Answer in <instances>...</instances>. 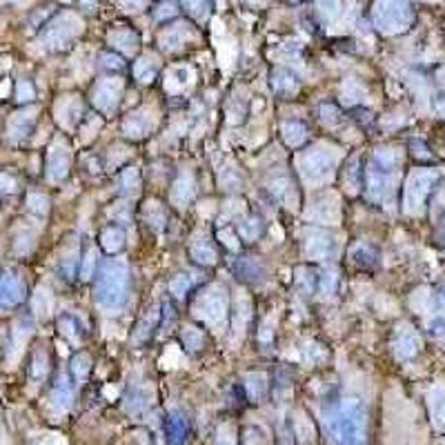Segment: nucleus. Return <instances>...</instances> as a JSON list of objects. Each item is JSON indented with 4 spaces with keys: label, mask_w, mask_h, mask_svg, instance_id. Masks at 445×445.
Here are the masks:
<instances>
[{
    "label": "nucleus",
    "mask_w": 445,
    "mask_h": 445,
    "mask_svg": "<svg viewBox=\"0 0 445 445\" xmlns=\"http://www.w3.org/2000/svg\"><path fill=\"white\" fill-rule=\"evenodd\" d=\"M129 294V272L127 265L118 258H107L98 265V276L94 285L96 303L107 312H118L125 307Z\"/></svg>",
    "instance_id": "nucleus-1"
},
{
    "label": "nucleus",
    "mask_w": 445,
    "mask_h": 445,
    "mask_svg": "<svg viewBox=\"0 0 445 445\" xmlns=\"http://www.w3.org/2000/svg\"><path fill=\"white\" fill-rule=\"evenodd\" d=\"M329 430L336 445H365L367 410L361 401L347 399L332 412Z\"/></svg>",
    "instance_id": "nucleus-2"
},
{
    "label": "nucleus",
    "mask_w": 445,
    "mask_h": 445,
    "mask_svg": "<svg viewBox=\"0 0 445 445\" xmlns=\"http://www.w3.org/2000/svg\"><path fill=\"white\" fill-rule=\"evenodd\" d=\"M414 18L410 0H379L374 7V25L385 34H399L408 29Z\"/></svg>",
    "instance_id": "nucleus-3"
},
{
    "label": "nucleus",
    "mask_w": 445,
    "mask_h": 445,
    "mask_svg": "<svg viewBox=\"0 0 445 445\" xmlns=\"http://www.w3.org/2000/svg\"><path fill=\"white\" fill-rule=\"evenodd\" d=\"M439 181V174L432 170H417L410 174V179L403 190V207L408 214H421L426 210L428 199Z\"/></svg>",
    "instance_id": "nucleus-4"
},
{
    "label": "nucleus",
    "mask_w": 445,
    "mask_h": 445,
    "mask_svg": "<svg viewBox=\"0 0 445 445\" xmlns=\"http://www.w3.org/2000/svg\"><path fill=\"white\" fill-rule=\"evenodd\" d=\"M338 165V158L332 149L314 147L301 154L298 158V172L307 183H325L332 179V174Z\"/></svg>",
    "instance_id": "nucleus-5"
},
{
    "label": "nucleus",
    "mask_w": 445,
    "mask_h": 445,
    "mask_svg": "<svg viewBox=\"0 0 445 445\" xmlns=\"http://www.w3.org/2000/svg\"><path fill=\"white\" fill-rule=\"evenodd\" d=\"M199 314L203 316L205 323L210 325H223L230 314V296H227V289L223 287H212L201 296L199 301Z\"/></svg>",
    "instance_id": "nucleus-6"
},
{
    "label": "nucleus",
    "mask_w": 445,
    "mask_h": 445,
    "mask_svg": "<svg viewBox=\"0 0 445 445\" xmlns=\"http://www.w3.org/2000/svg\"><path fill=\"white\" fill-rule=\"evenodd\" d=\"M82 32V23L78 20V16L74 14H65L56 18L54 23H51L47 29H45V43L49 45V49H63L67 47L71 40H76Z\"/></svg>",
    "instance_id": "nucleus-7"
},
{
    "label": "nucleus",
    "mask_w": 445,
    "mask_h": 445,
    "mask_svg": "<svg viewBox=\"0 0 445 445\" xmlns=\"http://www.w3.org/2000/svg\"><path fill=\"white\" fill-rule=\"evenodd\" d=\"M120 94H122L120 80L105 78L94 87V94H91V98H94V105H96L98 111H102L105 116H113V111L118 109Z\"/></svg>",
    "instance_id": "nucleus-8"
},
{
    "label": "nucleus",
    "mask_w": 445,
    "mask_h": 445,
    "mask_svg": "<svg viewBox=\"0 0 445 445\" xmlns=\"http://www.w3.org/2000/svg\"><path fill=\"white\" fill-rule=\"evenodd\" d=\"M156 120H158V113L152 107H140L138 111L129 113V116L122 120V134L129 138H145L156 127Z\"/></svg>",
    "instance_id": "nucleus-9"
},
{
    "label": "nucleus",
    "mask_w": 445,
    "mask_h": 445,
    "mask_svg": "<svg viewBox=\"0 0 445 445\" xmlns=\"http://www.w3.org/2000/svg\"><path fill=\"white\" fill-rule=\"evenodd\" d=\"M336 252V241L323 230H312L305 236V254L314 261H327Z\"/></svg>",
    "instance_id": "nucleus-10"
},
{
    "label": "nucleus",
    "mask_w": 445,
    "mask_h": 445,
    "mask_svg": "<svg viewBox=\"0 0 445 445\" xmlns=\"http://www.w3.org/2000/svg\"><path fill=\"white\" fill-rule=\"evenodd\" d=\"M71 167V154L65 145H56L54 149L49 152L47 158V176L51 183H60L65 181V176L69 174Z\"/></svg>",
    "instance_id": "nucleus-11"
},
{
    "label": "nucleus",
    "mask_w": 445,
    "mask_h": 445,
    "mask_svg": "<svg viewBox=\"0 0 445 445\" xmlns=\"http://www.w3.org/2000/svg\"><path fill=\"white\" fill-rule=\"evenodd\" d=\"M58 120L63 122V127L67 129H74L80 120H85V107H82V102L78 96H67L58 102Z\"/></svg>",
    "instance_id": "nucleus-12"
},
{
    "label": "nucleus",
    "mask_w": 445,
    "mask_h": 445,
    "mask_svg": "<svg viewBox=\"0 0 445 445\" xmlns=\"http://www.w3.org/2000/svg\"><path fill=\"white\" fill-rule=\"evenodd\" d=\"M421 352V338L412 327H401L394 338V354L399 361H412Z\"/></svg>",
    "instance_id": "nucleus-13"
},
{
    "label": "nucleus",
    "mask_w": 445,
    "mask_h": 445,
    "mask_svg": "<svg viewBox=\"0 0 445 445\" xmlns=\"http://www.w3.org/2000/svg\"><path fill=\"white\" fill-rule=\"evenodd\" d=\"M25 298V283L18 276H0V305L14 307Z\"/></svg>",
    "instance_id": "nucleus-14"
},
{
    "label": "nucleus",
    "mask_w": 445,
    "mask_h": 445,
    "mask_svg": "<svg viewBox=\"0 0 445 445\" xmlns=\"http://www.w3.org/2000/svg\"><path fill=\"white\" fill-rule=\"evenodd\" d=\"M194 194H196V181L190 172H181L176 176V181L172 185V201L174 205L179 207H188L194 201Z\"/></svg>",
    "instance_id": "nucleus-15"
},
{
    "label": "nucleus",
    "mask_w": 445,
    "mask_h": 445,
    "mask_svg": "<svg viewBox=\"0 0 445 445\" xmlns=\"http://www.w3.org/2000/svg\"><path fill=\"white\" fill-rule=\"evenodd\" d=\"M167 439L170 445H188V419L179 410L170 412L167 417Z\"/></svg>",
    "instance_id": "nucleus-16"
},
{
    "label": "nucleus",
    "mask_w": 445,
    "mask_h": 445,
    "mask_svg": "<svg viewBox=\"0 0 445 445\" xmlns=\"http://www.w3.org/2000/svg\"><path fill=\"white\" fill-rule=\"evenodd\" d=\"M98 243L107 254H118L122 247H125V232H122L120 225H107L102 227Z\"/></svg>",
    "instance_id": "nucleus-17"
},
{
    "label": "nucleus",
    "mask_w": 445,
    "mask_h": 445,
    "mask_svg": "<svg viewBox=\"0 0 445 445\" xmlns=\"http://www.w3.org/2000/svg\"><path fill=\"white\" fill-rule=\"evenodd\" d=\"M281 134H283V140L294 149L301 147V145L309 138V129L301 120H285L281 125Z\"/></svg>",
    "instance_id": "nucleus-18"
},
{
    "label": "nucleus",
    "mask_w": 445,
    "mask_h": 445,
    "mask_svg": "<svg viewBox=\"0 0 445 445\" xmlns=\"http://www.w3.org/2000/svg\"><path fill=\"white\" fill-rule=\"evenodd\" d=\"M109 43L113 49L122 51L125 56H131L134 51L138 49V34L131 32V29H118L109 36Z\"/></svg>",
    "instance_id": "nucleus-19"
},
{
    "label": "nucleus",
    "mask_w": 445,
    "mask_h": 445,
    "mask_svg": "<svg viewBox=\"0 0 445 445\" xmlns=\"http://www.w3.org/2000/svg\"><path fill=\"white\" fill-rule=\"evenodd\" d=\"M158 74V60L154 58L152 54H145L140 56L136 63H134V78H136L138 82H152L154 78H156Z\"/></svg>",
    "instance_id": "nucleus-20"
},
{
    "label": "nucleus",
    "mask_w": 445,
    "mask_h": 445,
    "mask_svg": "<svg viewBox=\"0 0 445 445\" xmlns=\"http://www.w3.org/2000/svg\"><path fill=\"white\" fill-rule=\"evenodd\" d=\"M272 85H274L276 94L289 96V94H294V91L298 89V78H296L289 69H276V71H274Z\"/></svg>",
    "instance_id": "nucleus-21"
},
{
    "label": "nucleus",
    "mask_w": 445,
    "mask_h": 445,
    "mask_svg": "<svg viewBox=\"0 0 445 445\" xmlns=\"http://www.w3.org/2000/svg\"><path fill=\"white\" fill-rule=\"evenodd\" d=\"M428 332L434 338H443L445 336V292L439 294L437 309H434V314L428 320Z\"/></svg>",
    "instance_id": "nucleus-22"
},
{
    "label": "nucleus",
    "mask_w": 445,
    "mask_h": 445,
    "mask_svg": "<svg viewBox=\"0 0 445 445\" xmlns=\"http://www.w3.org/2000/svg\"><path fill=\"white\" fill-rule=\"evenodd\" d=\"M190 38L188 34V25H174L170 29H165V32L161 34V45L165 49H179L181 45H185V40Z\"/></svg>",
    "instance_id": "nucleus-23"
},
{
    "label": "nucleus",
    "mask_w": 445,
    "mask_h": 445,
    "mask_svg": "<svg viewBox=\"0 0 445 445\" xmlns=\"http://www.w3.org/2000/svg\"><path fill=\"white\" fill-rule=\"evenodd\" d=\"M190 254L194 258V263H199V265H214L216 263V250H214V245L210 241H194L192 247H190Z\"/></svg>",
    "instance_id": "nucleus-24"
},
{
    "label": "nucleus",
    "mask_w": 445,
    "mask_h": 445,
    "mask_svg": "<svg viewBox=\"0 0 445 445\" xmlns=\"http://www.w3.org/2000/svg\"><path fill=\"white\" fill-rule=\"evenodd\" d=\"M314 221H320V223H336L338 221V205L334 199H325L320 201L318 205H314V210L309 212Z\"/></svg>",
    "instance_id": "nucleus-25"
},
{
    "label": "nucleus",
    "mask_w": 445,
    "mask_h": 445,
    "mask_svg": "<svg viewBox=\"0 0 445 445\" xmlns=\"http://www.w3.org/2000/svg\"><path fill=\"white\" fill-rule=\"evenodd\" d=\"M51 399L60 408V410H69L71 408V401H74V390H71V383L69 379L60 376L58 383L54 385V392H51Z\"/></svg>",
    "instance_id": "nucleus-26"
},
{
    "label": "nucleus",
    "mask_w": 445,
    "mask_h": 445,
    "mask_svg": "<svg viewBox=\"0 0 445 445\" xmlns=\"http://www.w3.org/2000/svg\"><path fill=\"white\" fill-rule=\"evenodd\" d=\"M261 232H263V221L258 219V216H250V219L239 223V236L245 243H254L258 236H261Z\"/></svg>",
    "instance_id": "nucleus-27"
},
{
    "label": "nucleus",
    "mask_w": 445,
    "mask_h": 445,
    "mask_svg": "<svg viewBox=\"0 0 445 445\" xmlns=\"http://www.w3.org/2000/svg\"><path fill=\"white\" fill-rule=\"evenodd\" d=\"M245 392H247V397H250L254 403L261 401L265 397V392H267L265 376L263 374H247L245 376Z\"/></svg>",
    "instance_id": "nucleus-28"
},
{
    "label": "nucleus",
    "mask_w": 445,
    "mask_h": 445,
    "mask_svg": "<svg viewBox=\"0 0 445 445\" xmlns=\"http://www.w3.org/2000/svg\"><path fill=\"white\" fill-rule=\"evenodd\" d=\"M58 327H60V332H63V336H67L69 340H74V343H78V340L82 338V329H80L78 318H74L71 314L60 316L58 318Z\"/></svg>",
    "instance_id": "nucleus-29"
},
{
    "label": "nucleus",
    "mask_w": 445,
    "mask_h": 445,
    "mask_svg": "<svg viewBox=\"0 0 445 445\" xmlns=\"http://www.w3.org/2000/svg\"><path fill=\"white\" fill-rule=\"evenodd\" d=\"M376 252L372 250L370 245H363V243H358L352 247V261L358 263V265H363V267H374L376 265Z\"/></svg>",
    "instance_id": "nucleus-30"
},
{
    "label": "nucleus",
    "mask_w": 445,
    "mask_h": 445,
    "mask_svg": "<svg viewBox=\"0 0 445 445\" xmlns=\"http://www.w3.org/2000/svg\"><path fill=\"white\" fill-rule=\"evenodd\" d=\"M181 338H183V345L190 352H201L205 347V336L201 329H196V327H185Z\"/></svg>",
    "instance_id": "nucleus-31"
},
{
    "label": "nucleus",
    "mask_w": 445,
    "mask_h": 445,
    "mask_svg": "<svg viewBox=\"0 0 445 445\" xmlns=\"http://www.w3.org/2000/svg\"><path fill=\"white\" fill-rule=\"evenodd\" d=\"M138 172L134 167H127L118 174V183H120V192L122 194H134L138 190Z\"/></svg>",
    "instance_id": "nucleus-32"
},
{
    "label": "nucleus",
    "mask_w": 445,
    "mask_h": 445,
    "mask_svg": "<svg viewBox=\"0 0 445 445\" xmlns=\"http://www.w3.org/2000/svg\"><path fill=\"white\" fill-rule=\"evenodd\" d=\"M296 283L305 294H312L314 287H318V276L312 270H307V267H301V270L296 272Z\"/></svg>",
    "instance_id": "nucleus-33"
},
{
    "label": "nucleus",
    "mask_w": 445,
    "mask_h": 445,
    "mask_svg": "<svg viewBox=\"0 0 445 445\" xmlns=\"http://www.w3.org/2000/svg\"><path fill=\"white\" fill-rule=\"evenodd\" d=\"M78 267H80V278H82V281H87V278H91V274H94L96 267H98L96 250H87L85 254H82Z\"/></svg>",
    "instance_id": "nucleus-34"
},
{
    "label": "nucleus",
    "mask_w": 445,
    "mask_h": 445,
    "mask_svg": "<svg viewBox=\"0 0 445 445\" xmlns=\"http://www.w3.org/2000/svg\"><path fill=\"white\" fill-rule=\"evenodd\" d=\"M89 367H91V361H89L87 354H78L74 361H71V374H74V379H76L78 383H82V381L87 379Z\"/></svg>",
    "instance_id": "nucleus-35"
},
{
    "label": "nucleus",
    "mask_w": 445,
    "mask_h": 445,
    "mask_svg": "<svg viewBox=\"0 0 445 445\" xmlns=\"http://www.w3.org/2000/svg\"><path fill=\"white\" fill-rule=\"evenodd\" d=\"M145 219H147V223L152 227H156V230H163L165 227V221H167V216H165V212L158 207V203H152L147 210H145Z\"/></svg>",
    "instance_id": "nucleus-36"
},
{
    "label": "nucleus",
    "mask_w": 445,
    "mask_h": 445,
    "mask_svg": "<svg viewBox=\"0 0 445 445\" xmlns=\"http://www.w3.org/2000/svg\"><path fill=\"white\" fill-rule=\"evenodd\" d=\"M190 285H192V281H190V276H185V274H181V276H176V278H172V283H170V292L176 296V298H183L185 294L190 292Z\"/></svg>",
    "instance_id": "nucleus-37"
},
{
    "label": "nucleus",
    "mask_w": 445,
    "mask_h": 445,
    "mask_svg": "<svg viewBox=\"0 0 445 445\" xmlns=\"http://www.w3.org/2000/svg\"><path fill=\"white\" fill-rule=\"evenodd\" d=\"M334 289H336V274L332 270H327L323 276H318V292L320 294L329 296V294H334Z\"/></svg>",
    "instance_id": "nucleus-38"
},
{
    "label": "nucleus",
    "mask_w": 445,
    "mask_h": 445,
    "mask_svg": "<svg viewBox=\"0 0 445 445\" xmlns=\"http://www.w3.org/2000/svg\"><path fill=\"white\" fill-rule=\"evenodd\" d=\"M183 7H185V12H188L190 16L194 18H203L207 14V0H183Z\"/></svg>",
    "instance_id": "nucleus-39"
},
{
    "label": "nucleus",
    "mask_w": 445,
    "mask_h": 445,
    "mask_svg": "<svg viewBox=\"0 0 445 445\" xmlns=\"http://www.w3.org/2000/svg\"><path fill=\"white\" fill-rule=\"evenodd\" d=\"M49 358H47V354L43 349L40 352H36L34 354V367H32V374H34V379H43L45 374H47V370H49Z\"/></svg>",
    "instance_id": "nucleus-40"
},
{
    "label": "nucleus",
    "mask_w": 445,
    "mask_h": 445,
    "mask_svg": "<svg viewBox=\"0 0 445 445\" xmlns=\"http://www.w3.org/2000/svg\"><path fill=\"white\" fill-rule=\"evenodd\" d=\"M358 176H361V170H358V161L354 158L352 161V165L347 167V172H345V185H347V190H358L361 188V181H358Z\"/></svg>",
    "instance_id": "nucleus-41"
},
{
    "label": "nucleus",
    "mask_w": 445,
    "mask_h": 445,
    "mask_svg": "<svg viewBox=\"0 0 445 445\" xmlns=\"http://www.w3.org/2000/svg\"><path fill=\"white\" fill-rule=\"evenodd\" d=\"M270 190L276 194V199L287 201V196L292 194V183H289L287 179H276V181L270 183Z\"/></svg>",
    "instance_id": "nucleus-42"
},
{
    "label": "nucleus",
    "mask_w": 445,
    "mask_h": 445,
    "mask_svg": "<svg viewBox=\"0 0 445 445\" xmlns=\"http://www.w3.org/2000/svg\"><path fill=\"white\" fill-rule=\"evenodd\" d=\"M432 410H434V421H437V426H439L441 430H445V394H441V397L434 399Z\"/></svg>",
    "instance_id": "nucleus-43"
},
{
    "label": "nucleus",
    "mask_w": 445,
    "mask_h": 445,
    "mask_svg": "<svg viewBox=\"0 0 445 445\" xmlns=\"http://www.w3.org/2000/svg\"><path fill=\"white\" fill-rule=\"evenodd\" d=\"M221 183L225 185V190H239L241 188V176L236 174V170H225L221 174Z\"/></svg>",
    "instance_id": "nucleus-44"
},
{
    "label": "nucleus",
    "mask_w": 445,
    "mask_h": 445,
    "mask_svg": "<svg viewBox=\"0 0 445 445\" xmlns=\"http://www.w3.org/2000/svg\"><path fill=\"white\" fill-rule=\"evenodd\" d=\"M320 118H323L327 125H336V122L340 120V111L334 105H323L320 107Z\"/></svg>",
    "instance_id": "nucleus-45"
},
{
    "label": "nucleus",
    "mask_w": 445,
    "mask_h": 445,
    "mask_svg": "<svg viewBox=\"0 0 445 445\" xmlns=\"http://www.w3.org/2000/svg\"><path fill=\"white\" fill-rule=\"evenodd\" d=\"M29 207L36 212V214H47L49 210V201L45 199V196H40V194H34V196H29Z\"/></svg>",
    "instance_id": "nucleus-46"
},
{
    "label": "nucleus",
    "mask_w": 445,
    "mask_h": 445,
    "mask_svg": "<svg viewBox=\"0 0 445 445\" xmlns=\"http://www.w3.org/2000/svg\"><path fill=\"white\" fill-rule=\"evenodd\" d=\"M174 12H176V9H174V3H172V0H165V3H161V5H158L156 12H154V18H156V20H165V18L174 16Z\"/></svg>",
    "instance_id": "nucleus-47"
},
{
    "label": "nucleus",
    "mask_w": 445,
    "mask_h": 445,
    "mask_svg": "<svg viewBox=\"0 0 445 445\" xmlns=\"http://www.w3.org/2000/svg\"><path fill=\"white\" fill-rule=\"evenodd\" d=\"M100 65L105 69H120L122 67V60L116 54H100Z\"/></svg>",
    "instance_id": "nucleus-48"
},
{
    "label": "nucleus",
    "mask_w": 445,
    "mask_h": 445,
    "mask_svg": "<svg viewBox=\"0 0 445 445\" xmlns=\"http://www.w3.org/2000/svg\"><path fill=\"white\" fill-rule=\"evenodd\" d=\"M149 0H118L120 7H125L127 12H143L145 7H147Z\"/></svg>",
    "instance_id": "nucleus-49"
},
{
    "label": "nucleus",
    "mask_w": 445,
    "mask_h": 445,
    "mask_svg": "<svg viewBox=\"0 0 445 445\" xmlns=\"http://www.w3.org/2000/svg\"><path fill=\"white\" fill-rule=\"evenodd\" d=\"M318 358H323V349H320L318 345H314V343H309L305 347V361H307V363H316Z\"/></svg>",
    "instance_id": "nucleus-50"
},
{
    "label": "nucleus",
    "mask_w": 445,
    "mask_h": 445,
    "mask_svg": "<svg viewBox=\"0 0 445 445\" xmlns=\"http://www.w3.org/2000/svg\"><path fill=\"white\" fill-rule=\"evenodd\" d=\"M216 445H236V439H234L232 428H221L219 439H216Z\"/></svg>",
    "instance_id": "nucleus-51"
},
{
    "label": "nucleus",
    "mask_w": 445,
    "mask_h": 445,
    "mask_svg": "<svg viewBox=\"0 0 445 445\" xmlns=\"http://www.w3.org/2000/svg\"><path fill=\"white\" fill-rule=\"evenodd\" d=\"M34 98V87L29 82H18V100H32Z\"/></svg>",
    "instance_id": "nucleus-52"
},
{
    "label": "nucleus",
    "mask_w": 445,
    "mask_h": 445,
    "mask_svg": "<svg viewBox=\"0 0 445 445\" xmlns=\"http://www.w3.org/2000/svg\"><path fill=\"white\" fill-rule=\"evenodd\" d=\"M14 190V179H9L7 174H0V194H7Z\"/></svg>",
    "instance_id": "nucleus-53"
},
{
    "label": "nucleus",
    "mask_w": 445,
    "mask_h": 445,
    "mask_svg": "<svg viewBox=\"0 0 445 445\" xmlns=\"http://www.w3.org/2000/svg\"><path fill=\"white\" fill-rule=\"evenodd\" d=\"M80 5L85 7V9H96L98 5V0H80Z\"/></svg>",
    "instance_id": "nucleus-54"
}]
</instances>
